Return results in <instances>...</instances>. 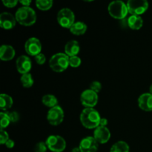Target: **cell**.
I'll use <instances>...</instances> for the list:
<instances>
[{
  "instance_id": "cell-16",
  "label": "cell",
  "mask_w": 152,
  "mask_h": 152,
  "mask_svg": "<svg viewBox=\"0 0 152 152\" xmlns=\"http://www.w3.org/2000/svg\"><path fill=\"white\" fill-rule=\"evenodd\" d=\"M16 51L13 46L3 45L0 48V59L2 61H10L14 58Z\"/></svg>"
},
{
  "instance_id": "cell-36",
  "label": "cell",
  "mask_w": 152,
  "mask_h": 152,
  "mask_svg": "<svg viewBox=\"0 0 152 152\" xmlns=\"http://www.w3.org/2000/svg\"><path fill=\"white\" fill-rule=\"evenodd\" d=\"M71 152H81V151H80V148L79 147H75L71 150Z\"/></svg>"
},
{
  "instance_id": "cell-21",
  "label": "cell",
  "mask_w": 152,
  "mask_h": 152,
  "mask_svg": "<svg viewBox=\"0 0 152 152\" xmlns=\"http://www.w3.org/2000/svg\"><path fill=\"white\" fill-rule=\"evenodd\" d=\"M42 102L45 106L52 108L56 106L58 104V99L53 94H45L42 98Z\"/></svg>"
},
{
  "instance_id": "cell-3",
  "label": "cell",
  "mask_w": 152,
  "mask_h": 152,
  "mask_svg": "<svg viewBox=\"0 0 152 152\" xmlns=\"http://www.w3.org/2000/svg\"><path fill=\"white\" fill-rule=\"evenodd\" d=\"M69 58L65 53H57L53 55L49 60L50 68L56 73L63 72L69 66Z\"/></svg>"
},
{
  "instance_id": "cell-33",
  "label": "cell",
  "mask_w": 152,
  "mask_h": 152,
  "mask_svg": "<svg viewBox=\"0 0 152 152\" xmlns=\"http://www.w3.org/2000/svg\"><path fill=\"white\" fill-rule=\"evenodd\" d=\"M14 145H15L14 141H13V140H10V139H9L5 143V146L7 147V148H13V147H14Z\"/></svg>"
},
{
  "instance_id": "cell-31",
  "label": "cell",
  "mask_w": 152,
  "mask_h": 152,
  "mask_svg": "<svg viewBox=\"0 0 152 152\" xmlns=\"http://www.w3.org/2000/svg\"><path fill=\"white\" fill-rule=\"evenodd\" d=\"M34 59H35L36 62H37L38 65H43V64L45 63L46 62V57L45 56V54H43L42 53H40L39 54L37 55L36 56H34Z\"/></svg>"
},
{
  "instance_id": "cell-22",
  "label": "cell",
  "mask_w": 152,
  "mask_h": 152,
  "mask_svg": "<svg viewBox=\"0 0 152 152\" xmlns=\"http://www.w3.org/2000/svg\"><path fill=\"white\" fill-rule=\"evenodd\" d=\"M129 145L125 141H118L111 146L110 152H129Z\"/></svg>"
},
{
  "instance_id": "cell-15",
  "label": "cell",
  "mask_w": 152,
  "mask_h": 152,
  "mask_svg": "<svg viewBox=\"0 0 152 152\" xmlns=\"http://www.w3.org/2000/svg\"><path fill=\"white\" fill-rule=\"evenodd\" d=\"M138 105L140 108L145 111H152V94L144 93L138 98Z\"/></svg>"
},
{
  "instance_id": "cell-32",
  "label": "cell",
  "mask_w": 152,
  "mask_h": 152,
  "mask_svg": "<svg viewBox=\"0 0 152 152\" xmlns=\"http://www.w3.org/2000/svg\"><path fill=\"white\" fill-rule=\"evenodd\" d=\"M19 1L16 0H3L2 3L5 7H9V8H12L16 6Z\"/></svg>"
},
{
  "instance_id": "cell-4",
  "label": "cell",
  "mask_w": 152,
  "mask_h": 152,
  "mask_svg": "<svg viewBox=\"0 0 152 152\" xmlns=\"http://www.w3.org/2000/svg\"><path fill=\"white\" fill-rule=\"evenodd\" d=\"M108 10L111 16L116 19H124L129 13L127 4L120 0L111 1L108 4Z\"/></svg>"
},
{
  "instance_id": "cell-18",
  "label": "cell",
  "mask_w": 152,
  "mask_h": 152,
  "mask_svg": "<svg viewBox=\"0 0 152 152\" xmlns=\"http://www.w3.org/2000/svg\"><path fill=\"white\" fill-rule=\"evenodd\" d=\"M127 25L132 30H139L143 25V20L140 16L132 15L128 18Z\"/></svg>"
},
{
  "instance_id": "cell-17",
  "label": "cell",
  "mask_w": 152,
  "mask_h": 152,
  "mask_svg": "<svg viewBox=\"0 0 152 152\" xmlns=\"http://www.w3.org/2000/svg\"><path fill=\"white\" fill-rule=\"evenodd\" d=\"M80 50V46L77 40H71L65 45V53L69 57L77 56Z\"/></svg>"
},
{
  "instance_id": "cell-25",
  "label": "cell",
  "mask_w": 152,
  "mask_h": 152,
  "mask_svg": "<svg viewBox=\"0 0 152 152\" xmlns=\"http://www.w3.org/2000/svg\"><path fill=\"white\" fill-rule=\"evenodd\" d=\"M0 118H1V120H0V127H1V129L4 130V129L7 128L11 122H10V117H9L7 112L0 113Z\"/></svg>"
},
{
  "instance_id": "cell-8",
  "label": "cell",
  "mask_w": 152,
  "mask_h": 152,
  "mask_svg": "<svg viewBox=\"0 0 152 152\" xmlns=\"http://www.w3.org/2000/svg\"><path fill=\"white\" fill-rule=\"evenodd\" d=\"M65 117L64 111L59 105L50 108L47 114V120L51 126H57L62 123Z\"/></svg>"
},
{
  "instance_id": "cell-9",
  "label": "cell",
  "mask_w": 152,
  "mask_h": 152,
  "mask_svg": "<svg viewBox=\"0 0 152 152\" xmlns=\"http://www.w3.org/2000/svg\"><path fill=\"white\" fill-rule=\"evenodd\" d=\"M80 102L86 108H93L98 102V95L91 89H86L80 95Z\"/></svg>"
},
{
  "instance_id": "cell-14",
  "label": "cell",
  "mask_w": 152,
  "mask_h": 152,
  "mask_svg": "<svg viewBox=\"0 0 152 152\" xmlns=\"http://www.w3.org/2000/svg\"><path fill=\"white\" fill-rule=\"evenodd\" d=\"M93 137L99 144H105L109 141L111 138V132L107 127L99 126L95 129Z\"/></svg>"
},
{
  "instance_id": "cell-6",
  "label": "cell",
  "mask_w": 152,
  "mask_h": 152,
  "mask_svg": "<svg viewBox=\"0 0 152 152\" xmlns=\"http://www.w3.org/2000/svg\"><path fill=\"white\" fill-rule=\"evenodd\" d=\"M48 148L53 152H62L66 148V141L59 135H50L45 141Z\"/></svg>"
},
{
  "instance_id": "cell-23",
  "label": "cell",
  "mask_w": 152,
  "mask_h": 152,
  "mask_svg": "<svg viewBox=\"0 0 152 152\" xmlns=\"http://www.w3.org/2000/svg\"><path fill=\"white\" fill-rule=\"evenodd\" d=\"M21 83H22V86L25 88H31L32 87L34 83V80L33 79L32 75L30 73L28 74H22L20 79Z\"/></svg>"
},
{
  "instance_id": "cell-12",
  "label": "cell",
  "mask_w": 152,
  "mask_h": 152,
  "mask_svg": "<svg viewBox=\"0 0 152 152\" xmlns=\"http://www.w3.org/2000/svg\"><path fill=\"white\" fill-rule=\"evenodd\" d=\"M16 67L18 72L22 75L28 74L32 68V62L28 56L22 55L16 59Z\"/></svg>"
},
{
  "instance_id": "cell-5",
  "label": "cell",
  "mask_w": 152,
  "mask_h": 152,
  "mask_svg": "<svg viewBox=\"0 0 152 152\" xmlns=\"http://www.w3.org/2000/svg\"><path fill=\"white\" fill-rule=\"evenodd\" d=\"M57 22L60 26L65 28H71L75 23V15L69 8H62L57 13Z\"/></svg>"
},
{
  "instance_id": "cell-28",
  "label": "cell",
  "mask_w": 152,
  "mask_h": 152,
  "mask_svg": "<svg viewBox=\"0 0 152 152\" xmlns=\"http://www.w3.org/2000/svg\"><path fill=\"white\" fill-rule=\"evenodd\" d=\"M90 89L98 94L102 90V84L99 81H93L90 85Z\"/></svg>"
},
{
  "instance_id": "cell-29",
  "label": "cell",
  "mask_w": 152,
  "mask_h": 152,
  "mask_svg": "<svg viewBox=\"0 0 152 152\" xmlns=\"http://www.w3.org/2000/svg\"><path fill=\"white\" fill-rule=\"evenodd\" d=\"M9 140V135L6 131L1 129L0 131V143L1 145H5L6 142Z\"/></svg>"
},
{
  "instance_id": "cell-13",
  "label": "cell",
  "mask_w": 152,
  "mask_h": 152,
  "mask_svg": "<svg viewBox=\"0 0 152 152\" xmlns=\"http://www.w3.org/2000/svg\"><path fill=\"white\" fill-rule=\"evenodd\" d=\"M16 19L12 13L2 12L0 14V27L4 30H11L16 26Z\"/></svg>"
},
{
  "instance_id": "cell-34",
  "label": "cell",
  "mask_w": 152,
  "mask_h": 152,
  "mask_svg": "<svg viewBox=\"0 0 152 152\" xmlns=\"http://www.w3.org/2000/svg\"><path fill=\"white\" fill-rule=\"evenodd\" d=\"M108 125V120L106 118H101L100 122H99V126H102V127H106V126Z\"/></svg>"
},
{
  "instance_id": "cell-37",
  "label": "cell",
  "mask_w": 152,
  "mask_h": 152,
  "mask_svg": "<svg viewBox=\"0 0 152 152\" xmlns=\"http://www.w3.org/2000/svg\"><path fill=\"white\" fill-rule=\"evenodd\" d=\"M149 93L152 94V84L151 85V86H150V88H149Z\"/></svg>"
},
{
  "instance_id": "cell-24",
  "label": "cell",
  "mask_w": 152,
  "mask_h": 152,
  "mask_svg": "<svg viewBox=\"0 0 152 152\" xmlns=\"http://www.w3.org/2000/svg\"><path fill=\"white\" fill-rule=\"evenodd\" d=\"M53 4V2L52 0H37L36 1V5L41 10H49L52 7Z\"/></svg>"
},
{
  "instance_id": "cell-7",
  "label": "cell",
  "mask_w": 152,
  "mask_h": 152,
  "mask_svg": "<svg viewBox=\"0 0 152 152\" xmlns=\"http://www.w3.org/2000/svg\"><path fill=\"white\" fill-rule=\"evenodd\" d=\"M126 4L129 13L135 16H139L145 13L149 6L146 0H129Z\"/></svg>"
},
{
  "instance_id": "cell-10",
  "label": "cell",
  "mask_w": 152,
  "mask_h": 152,
  "mask_svg": "<svg viewBox=\"0 0 152 152\" xmlns=\"http://www.w3.org/2000/svg\"><path fill=\"white\" fill-rule=\"evenodd\" d=\"M25 50L30 56H36L42 51L41 42L36 37L29 38L25 42Z\"/></svg>"
},
{
  "instance_id": "cell-19",
  "label": "cell",
  "mask_w": 152,
  "mask_h": 152,
  "mask_svg": "<svg viewBox=\"0 0 152 152\" xmlns=\"http://www.w3.org/2000/svg\"><path fill=\"white\" fill-rule=\"evenodd\" d=\"M13 103V98L6 94H1L0 95V108L2 111L10 109Z\"/></svg>"
},
{
  "instance_id": "cell-20",
  "label": "cell",
  "mask_w": 152,
  "mask_h": 152,
  "mask_svg": "<svg viewBox=\"0 0 152 152\" xmlns=\"http://www.w3.org/2000/svg\"><path fill=\"white\" fill-rule=\"evenodd\" d=\"M70 32L74 35H83L87 31V25L83 22H76L70 28Z\"/></svg>"
},
{
  "instance_id": "cell-26",
  "label": "cell",
  "mask_w": 152,
  "mask_h": 152,
  "mask_svg": "<svg viewBox=\"0 0 152 152\" xmlns=\"http://www.w3.org/2000/svg\"><path fill=\"white\" fill-rule=\"evenodd\" d=\"M81 65V59L79 56H71L69 58V65L72 68H77Z\"/></svg>"
},
{
  "instance_id": "cell-1",
  "label": "cell",
  "mask_w": 152,
  "mask_h": 152,
  "mask_svg": "<svg viewBox=\"0 0 152 152\" xmlns=\"http://www.w3.org/2000/svg\"><path fill=\"white\" fill-rule=\"evenodd\" d=\"M100 120L99 112L94 108H84L80 114V122L86 129H96L99 127Z\"/></svg>"
},
{
  "instance_id": "cell-11",
  "label": "cell",
  "mask_w": 152,
  "mask_h": 152,
  "mask_svg": "<svg viewBox=\"0 0 152 152\" xmlns=\"http://www.w3.org/2000/svg\"><path fill=\"white\" fill-rule=\"evenodd\" d=\"M79 148L81 152H96L99 148V143L94 137H87L80 141Z\"/></svg>"
},
{
  "instance_id": "cell-35",
  "label": "cell",
  "mask_w": 152,
  "mask_h": 152,
  "mask_svg": "<svg viewBox=\"0 0 152 152\" xmlns=\"http://www.w3.org/2000/svg\"><path fill=\"white\" fill-rule=\"evenodd\" d=\"M19 2L20 3L23 7H29V5L31 3V1H29V0H22V1H19Z\"/></svg>"
},
{
  "instance_id": "cell-2",
  "label": "cell",
  "mask_w": 152,
  "mask_h": 152,
  "mask_svg": "<svg viewBox=\"0 0 152 152\" xmlns=\"http://www.w3.org/2000/svg\"><path fill=\"white\" fill-rule=\"evenodd\" d=\"M15 18L16 22L24 26H31L37 22V14L33 8L30 7H21L16 10Z\"/></svg>"
},
{
  "instance_id": "cell-30",
  "label": "cell",
  "mask_w": 152,
  "mask_h": 152,
  "mask_svg": "<svg viewBox=\"0 0 152 152\" xmlns=\"http://www.w3.org/2000/svg\"><path fill=\"white\" fill-rule=\"evenodd\" d=\"M8 114L11 123H16L19 120V114L16 111H6Z\"/></svg>"
},
{
  "instance_id": "cell-27",
  "label": "cell",
  "mask_w": 152,
  "mask_h": 152,
  "mask_svg": "<svg viewBox=\"0 0 152 152\" xmlns=\"http://www.w3.org/2000/svg\"><path fill=\"white\" fill-rule=\"evenodd\" d=\"M48 148L45 142H39L34 147V152H46Z\"/></svg>"
}]
</instances>
